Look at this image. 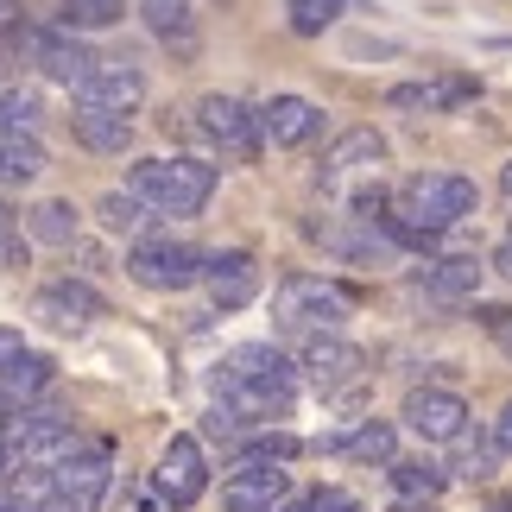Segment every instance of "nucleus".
Returning <instances> with one entry per match:
<instances>
[{"instance_id": "1", "label": "nucleus", "mask_w": 512, "mask_h": 512, "mask_svg": "<svg viewBox=\"0 0 512 512\" xmlns=\"http://www.w3.org/2000/svg\"><path fill=\"white\" fill-rule=\"evenodd\" d=\"M298 386H304L298 361H291L285 348H272V342H241V348H228V354H222V373H215V399L234 405L247 424L279 418V411L298 399Z\"/></svg>"}, {"instance_id": "2", "label": "nucleus", "mask_w": 512, "mask_h": 512, "mask_svg": "<svg viewBox=\"0 0 512 512\" xmlns=\"http://www.w3.org/2000/svg\"><path fill=\"white\" fill-rule=\"evenodd\" d=\"M114 481V456L108 443H83L70 449L57 468H32L19 500H32L38 512H102V494Z\"/></svg>"}, {"instance_id": "3", "label": "nucleus", "mask_w": 512, "mask_h": 512, "mask_svg": "<svg viewBox=\"0 0 512 512\" xmlns=\"http://www.w3.org/2000/svg\"><path fill=\"white\" fill-rule=\"evenodd\" d=\"M348 317H354V298L336 279H323V272H291V279H279V291H272V323H279L291 342L298 336H342Z\"/></svg>"}, {"instance_id": "4", "label": "nucleus", "mask_w": 512, "mask_h": 512, "mask_svg": "<svg viewBox=\"0 0 512 512\" xmlns=\"http://www.w3.org/2000/svg\"><path fill=\"white\" fill-rule=\"evenodd\" d=\"M127 190L152 215H203L215 196V165L203 159H140L127 171Z\"/></svg>"}, {"instance_id": "5", "label": "nucleus", "mask_w": 512, "mask_h": 512, "mask_svg": "<svg viewBox=\"0 0 512 512\" xmlns=\"http://www.w3.org/2000/svg\"><path fill=\"white\" fill-rule=\"evenodd\" d=\"M475 203H481L475 177H462V171H418V177H405V184H399L392 215L411 222V228H424V234H443V228L468 222Z\"/></svg>"}, {"instance_id": "6", "label": "nucleus", "mask_w": 512, "mask_h": 512, "mask_svg": "<svg viewBox=\"0 0 512 512\" xmlns=\"http://www.w3.org/2000/svg\"><path fill=\"white\" fill-rule=\"evenodd\" d=\"M121 266H127V279L146 285V291H184L209 272V253L190 247V241H171V234H152V241H133V253Z\"/></svg>"}, {"instance_id": "7", "label": "nucleus", "mask_w": 512, "mask_h": 512, "mask_svg": "<svg viewBox=\"0 0 512 512\" xmlns=\"http://www.w3.org/2000/svg\"><path fill=\"white\" fill-rule=\"evenodd\" d=\"M0 443L13 449L19 468H57L70 449H83L76 430H70V418H57V411H32V405L13 411V418L0 424Z\"/></svg>"}, {"instance_id": "8", "label": "nucleus", "mask_w": 512, "mask_h": 512, "mask_svg": "<svg viewBox=\"0 0 512 512\" xmlns=\"http://www.w3.org/2000/svg\"><path fill=\"white\" fill-rule=\"evenodd\" d=\"M196 127H203L209 146H222V159H241V165L266 146L260 108H247L241 95H203V102H196Z\"/></svg>"}, {"instance_id": "9", "label": "nucleus", "mask_w": 512, "mask_h": 512, "mask_svg": "<svg viewBox=\"0 0 512 512\" xmlns=\"http://www.w3.org/2000/svg\"><path fill=\"white\" fill-rule=\"evenodd\" d=\"M291 361H298L304 386H317V392H342V386L361 380L367 354L354 348L348 336H298V342H291Z\"/></svg>"}, {"instance_id": "10", "label": "nucleus", "mask_w": 512, "mask_h": 512, "mask_svg": "<svg viewBox=\"0 0 512 512\" xmlns=\"http://www.w3.org/2000/svg\"><path fill=\"white\" fill-rule=\"evenodd\" d=\"M19 45H26L32 64L45 70L51 83H64V89H83L89 76H95V64H102V57H95L76 32H64V26H51V32H19Z\"/></svg>"}, {"instance_id": "11", "label": "nucleus", "mask_w": 512, "mask_h": 512, "mask_svg": "<svg viewBox=\"0 0 512 512\" xmlns=\"http://www.w3.org/2000/svg\"><path fill=\"white\" fill-rule=\"evenodd\" d=\"M405 430L418 443H456L468 430V399L449 392V386H418L405 399Z\"/></svg>"}, {"instance_id": "12", "label": "nucleus", "mask_w": 512, "mask_h": 512, "mask_svg": "<svg viewBox=\"0 0 512 512\" xmlns=\"http://www.w3.org/2000/svg\"><path fill=\"white\" fill-rule=\"evenodd\" d=\"M291 500V475L279 462H234L222 481V512H279Z\"/></svg>"}, {"instance_id": "13", "label": "nucleus", "mask_w": 512, "mask_h": 512, "mask_svg": "<svg viewBox=\"0 0 512 512\" xmlns=\"http://www.w3.org/2000/svg\"><path fill=\"white\" fill-rule=\"evenodd\" d=\"M32 317L51 323V329H64V336H83L95 317H108V304H102V291H89L83 279H51L32 298Z\"/></svg>"}, {"instance_id": "14", "label": "nucleus", "mask_w": 512, "mask_h": 512, "mask_svg": "<svg viewBox=\"0 0 512 512\" xmlns=\"http://www.w3.org/2000/svg\"><path fill=\"white\" fill-rule=\"evenodd\" d=\"M152 481H159V500H165V506H196V500H203V487H209L203 443H196V437H171Z\"/></svg>"}, {"instance_id": "15", "label": "nucleus", "mask_w": 512, "mask_h": 512, "mask_svg": "<svg viewBox=\"0 0 512 512\" xmlns=\"http://www.w3.org/2000/svg\"><path fill=\"white\" fill-rule=\"evenodd\" d=\"M76 102H83V108H108V114H133L146 102V70L127 64V57H102L95 76L76 89Z\"/></svg>"}, {"instance_id": "16", "label": "nucleus", "mask_w": 512, "mask_h": 512, "mask_svg": "<svg viewBox=\"0 0 512 512\" xmlns=\"http://www.w3.org/2000/svg\"><path fill=\"white\" fill-rule=\"evenodd\" d=\"M203 285H209V304H215V310H247L253 298H260V260H253V253H241V247L209 253Z\"/></svg>"}, {"instance_id": "17", "label": "nucleus", "mask_w": 512, "mask_h": 512, "mask_svg": "<svg viewBox=\"0 0 512 512\" xmlns=\"http://www.w3.org/2000/svg\"><path fill=\"white\" fill-rule=\"evenodd\" d=\"M260 133L266 146H304L323 133V108L310 95H272V102H260Z\"/></svg>"}, {"instance_id": "18", "label": "nucleus", "mask_w": 512, "mask_h": 512, "mask_svg": "<svg viewBox=\"0 0 512 512\" xmlns=\"http://www.w3.org/2000/svg\"><path fill=\"white\" fill-rule=\"evenodd\" d=\"M475 102V76H430V83H392L386 89V108L399 114H449Z\"/></svg>"}, {"instance_id": "19", "label": "nucleus", "mask_w": 512, "mask_h": 512, "mask_svg": "<svg viewBox=\"0 0 512 512\" xmlns=\"http://www.w3.org/2000/svg\"><path fill=\"white\" fill-rule=\"evenodd\" d=\"M481 272H487V266L475 260V253H456V260L424 266L411 285H418V298H424V304H468V298L481 291Z\"/></svg>"}, {"instance_id": "20", "label": "nucleus", "mask_w": 512, "mask_h": 512, "mask_svg": "<svg viewBox=\"0 0 512 512\" xmlns=\"http://www.w3.org/2000/svg\"><path fill=\"white\" fill-rule=\"evenodd\" d=\"M323 247H336L342 260H373V266H392V253H399V241L386 234V222H373V215H361V228H342V222H317L310 228Z\"/></svg>"}, {"instance_id": "21", "label": "nucleus", "mask_w": 512, "mask_h": 512, "mask_svg": "<svg viewBox=\"0 0 512 512\" xmlns=\"http://www.w3.org/2000/svg\"><path fill=\"white\" fill-rule=\"evenodd\" d=\"M323 449H336L348 462H373V468H392L399 462V430L386 418H361L354 430H336V437H323Z\"/></svg>"}, {"instance_id": "22", "label": "nucleus", "mask_w": 512, "mask_h": 512, "mask_svg": "<svg viewBox=\"0 0 512 512\" xmlns=\"http://www.w3.org/2000/svg\"><path fill=\"white\" fill-rule=\"evenodd\" d=\"M70 133H76L89 152H102V159H121V152L133 146V121H127V114L83 108V102H76V114H70Z\"/></svg>"}, {"instance_id": "23", "label": "nucleus", "mask_w": 512, "mask_h": 512, "mask_svg": "<svg viewBox=\"0 0 512 512\" xmlns=\"http://www.w3.org/2000/svg\"><path fill=\"white\" fill-rule=\"evenodd\" d=\"M146 32L171 51H196V0H140Z\"/></svg>"}, {"instance_id": "24", "label": "nucleus", "mask_w": 512, "mask_h": 512, "mask_svg": "<svg viewBox=\"0 0 512 512\" xmlns=\"http://www.w3.org/2000/svg\"><path fill=\"white\" fill-rule=\"evenodd\" d=\"M380 159H386V140H380V133H373V127H348L342 140L323 152V177L336 184V177H348V171H373Z\"/></svg>"}, {"instance_id": "25", "label": "nucleus", "mask_w": 512, "mask_h": 512, "mask_svg": "<svg viewBox=\"0 0 512 512\" xmlns=\"http://www.w3.org/2000/svg\"><path fill=\"white\" fill-rule=\"evenodd\" d=\"M45 386H51V361H45V354H26V361L0 367V405H13V411H26Z\"/></svg>"}, {"instance_id": "26", "label": "nucleus", "mask_w": 512, "mask_h": 512, "mask_svg": "<svg viewBox=\"0 0 512 512\" xmlns=\"http://www.w3.org/2000/svg\"><path fill=\"white\" fill-rule=\"evenodd\" d=\"M386 475H392V494H399V500H437L443 481H449V468L443 462H424V456H399Z\"/></svg>"}, {"instance_id": "27", "label": "nucleus", "mask_w": 512, "mask_h": 512, "mask_svg": "<svg viewBox=\"0 0 512 512\" xmlns=\"http://www.w3.org/2000/svg\"><path fill=\"white\" fill-rule=\"evenodd\" d=\"M45 165H51V152L32 140H0V184L7 190H26V184H38V177H45Z\"/></svg>"}, {"instance_id": "28", "label": "nucleus", "mask_w": 512, "mask_h": 512, "mask_svg": "<svg viewBox=\"0 0 512 512\" xmlns=\"http://www.w3.org/2000/svg\"><path fill=\"white\" fill-rule=\"evenodd\" d=\"M127 0H57V26L64 32H102V26H121Z\"/></svg>"}, {"instance_id": "29", "label": "nucleus", "mask_w": 512, "mask_h": 512, "mask_svg": "<svg viewBox=\"0 0 512 512\" xmlns=\"http://www.w3.org/2000/svg\"><path fill=\"white\" fill-rule=\"evenodd\" d=\"M95 215H102V228H108V234H127V241H140L146 222H152V209H146L133 190H108L102 203H95Z\"/></svg>"}, {"instance_id": "30", "label": "nucleus", "mask_w": 512, "mask_h": 512, "mask_svg": "<svg viewBox=\"0 0 512 512\" xmlns=\"http://www.w3.org/2000/svg\"><path fill=\"white\" fill-rule=\"evenodd\" d=\"M26 228H32V241L70 247V241H76V228H83V215H76V203H38Z\"/></svg>"}, {"instance_id": "31", "label": "nucleus", "mask_w": 512, "mask_h": 512, "mask_svg": "<svg viewBox=\"0 0 512 512\" xmlns=\"http://www.w3.org/2000/svg\"><path fill=\"white\" fill-rule=\"evenodd\" d=\"M38 95L32 89H0V140H26V133L38 127Z\"/></svg>"}, {"instance_id": "32", "label": "nucleus", "mask_w": 512, "mask_h": 512, "mask_svg": "<svg viewBox=\"0 0 512 512\" xmlns=\"http://www.w3.org/2000/svg\"><path fill=\"white\" fill-rule=\"evenodd\" d=\"M342 7H348V0H285V19H291L298 38H323L342 19Z\"/></svg>"}, {"instance_id": "33", "label": "nucleus", "mask_w": 512, "mask_h": 512, "mask_svg": "<svg viewBox=\"0 0 512 512\" xmlns=\"http://www.w3.org/2000/svg\"><path fill=\"white\" fill-rule=\"evenodd\" d=\"M279 512H361V500L348 487H310V494H291Z\"/></svg>"}, {"instance_id": "34", "label": "nucleus", "mask_w": 512, "mask_h": 512, "mask_svg": "<svg viewBox=\"0 0 512 512\" xmlns=\"http://www.w3.org/2000/svg\"><path fill=\"white\" fill-rule=\"evenodd\" d=\"M456 443H462V456L449 462V475H462V481H487V475H494V462H500L494 443H468V430H462Z\"/></svg>"}, {"instance_id": "35", "label": "nucleus", "mask_w": 512, "mask_h": 512, "mask_svg": "<svg viewBox=\"0 0 512 512\" xmlns=\"http://www.w3.org/2000/svg\"><path fill=\"white\" fill-rule=\"evenodd\" d=\"M26 266V241H19V222L0 209V272H19Z\"/></svg>"}, {"instance_id": "36", "label": "nucleus", "mask_w": 512, "mask_h": 512, "mask_svg": "<svg viewBox=\"0 0 512 512\" xmlns=\"http://www.w3.org/2000/svg\"><path fill=\"white\" fill-rule=\"evenodd\" d=\"M26 336H19V329H7V323H0V367H13V361H26Z\"/></svg>"}, {"instance_id": "37", "label": "nucleus", "mask_w": 512, "mask_h": 512, "mask_svg": "<svg viewBox=\"0 0 512 512\" xmlns=\"http://www.w3.org/2000/svg\"><path fill=\"white\" fill-rule=\"evenodd\" d=\"M494 272H500V279H512V234L494 247Z\"/></svg>"}, {"instance_id": "38", "label": "nucleus", "mask_w": 512, "mask_h": 512, "mask_svg": "<svg viewBox=\"0 0 512 512\" xmlns=\"http://www.w3.org/2000/svg\"><path fill=\"white\" fill-rule=\"evenodd\" d=\"M494 437H500V449L512 456V399H506V411H500V424H494Z\"/></svg>"}, {"instance_id": "39", "label": "nucleus", "mask_w": 512, "mask_h": 512, "mask_svg": "<svg viewBox=\"0 0 512 512\" xmlns=\"http://www.w3.org/2000/svg\"><path fill=\"white\" fill-rule=\"evenodd\" d=\"M0 512H38L32 500H19V494H0Z\"/></svg>"}, {"instance_id": "40", "label": "nucleus", "mask_w": 512, "mask_h": 512, "mask_svg": "<svg viewBox=\"0 0 512 512\" xmlns=\"http://www.w3.org/2000/svg\"><path fill=\"white\" fill-rule=\"evenodd\" d=\"M13 468H19V462H13V449H7V443H0V481H7V475H13Z\"/></svg>"}, {"instance_id": "41", "label": "nucleus", "mask_w": 512, "mask_h": 512, "mask_svg": "<svg viewBox=\"0 0 512 512\" xmlns=\"http://www.w3.org/2000/svg\"><path fill=\"white\" fill-rule=\"evenodd\" d=\"M500 190H506V196H512V159H506V165H500Z\"/></svg>"}, {"instance_id": "42", "label": "nucleus", "mask_w": 512, "mask_h": 512, "mask_svg": "<svg viewBox=\"0 0 512 512\" xmlns=\"http://www.w3.org/2000/svg\"><path fill=\"white\" fill-rule=\"evenodd\" d=\"M7 13H13V7H7V0H0V26H7Z\"/></svg>"}, {"instance_id": "43", "label": "nucleus", "mask_w": 512, "mask_h": 512, "mask_svg": "<svg viewBox=\"0 0 512 512\" xmlns=\"http://www.w3.org/2000/svg\"><path fill=\"white\" fill-rule=\"evenodd\" d=\"M0 70H7V64H0Z\"/></svg>"}]
</instances>
